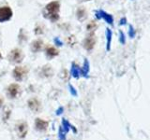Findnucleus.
Here are the masks:
<instances>
[{
	"instance_id": "14",
	"label": "nucleus",
	"mask_w": 150,
	"mask_h": 140,
	"mask_svg": "<svg viewBox=\"0 0 150 140\" xmlns=\"http://www.w3.org/2000/svg\"><path fill=\"white\" fill-rule=\"evenodd\" d=\"M71 75L74 78H79L81 75V69L78 67L76 64H72L71 65Z\"/></svg>"
},
{
	"instance_id": "3",
	"label": "nucleus",
	"mask_w": 150,
	"mask_h": 140,
	"mask_svg": "<svg viewBox=\"0 0 150 140\" xmlns=\"http://www.w3.org/2000/svg\"><path fill=\"white\" fill-rule=\"evenodd\" d=\"M13 12L12 9L6 6V7H1L0 8V22H5L9 21L12 18Z\"/></svg>"
},
{
	"instance_id": "13",
	"label": "nucleus",
	"mask_w": 150,
	"mask_h": 140,
	"mask_svg": "<svg viewBox=\"0 0 150 140\" xmlns=\"http://www.w3.org/2000/svg\"><path fill=\"white\" fill-rule=\"evenodd\" d=\"M76 15H77V19L79 21H83L84 19L86 18V10L84 9V8L81 7L77 9V12H76Z\"/></svg>"
},
{
	"instance_id": "22",
	"label": "nucleus",
	"mask_w": 150,
	"mask_h": 140,
	"mask_svg": "<svg viewBox=\"0 0 150 140\" xmlns=\"http://www.w3.org/2000/svg\"><path fill=\"white\" fill-rule=\"evenodd\" d=\"M69 92H70V93H71L72 95H74V96H76L77 95V92L75 91V89H74V87H72L71 85H69Z\"/></svg>"
},
{
	"instance_id": "1",
	"label": "nucleus",
	"mask_w": 150,
	"mask_h": 140,
	"mask_svg": "<svg viewBox=\"0 0 150 140\" xmlns=\"http://www.w3.org/2000/svg\"><path fill=\"white\" fill-rule=\"evenodd\" d=\"M60 3L58 1H52L48 3L44 8L43 16L51 22H57L59 20Z\"/></svg>"
},
{
	"instance_id": "4",
	"label": "nucleus",
	"mask_w": 150,
	"mask_h": 140,
	"mask_svg": "<svg viewBox=\"0 0 150 140\" xmlns=\"http://www.w3.org/2000/svg\"><path fill=\"white\" fill-rule=\"evenodd\" d=\"M28 73V69L25 66H16L13 70V77L16 80L21 81Z\"/></svg>"
},
{
	"instance_id": "20",
	"label": "nucleus",
	"mask_w": 150,
	"mask_h": 140,
	"mask_svg": "<svg viewBox=\"0 0 150 140\" xmlns=\"http://www.w3.org/2000/svg\"><path fill=\"white\" fill-rule=\"evenodd\" d=\"M54 44H55L56 46H59V47L63 46V42L59 39V37H54Z\"/></svg>"
},
{
	"instance_id": "25",
	"label": "nucleus",
	"mask_w": 150,
	"mask_h": 140,
	"mask_svg": "<svg viewBox=\"0 0 150 140\" xmlns=\"http://www.w3.org/2000/svg\"><path fill=\"white\" fill-rule=\"evenodd\" d=\"M2 105V99H1V97H0V106H1Z\"/></svg>"
},
{
	"instance_id": "10",
	"label": "nucleus",
	"mask_w": 150,
	"mask_h": 140,
	"mask_svg": "<svg viewBox=\"0 0 150 140\" xmlns=\"http://www.w3.org/2000/svg\"><path fill=\"white\" fill-rule=\"evenodd\" d=\"M27 124L25 123H22L21 124H19L17 126V130H18V134L20 137H25V134H27Z\"/></svg>"
},
{
	"instance_id": "23",
	"label": "nucleus",
	"mask_w": 150,
	"mask_h": 140,
	"mask_svg": "<svg viewBox=\"0 0 150 140\" xmlns=\"http://www.w3.org/2000/svg\"><path fill=\"white\" fill-rule=\"evenodd\" d=\"M34 32H35V34H37V35H40V34H42V33H43V31L41 30V28H40V27L36 28Z\"/></svg>"
},
{
	"instance_id": "6",
	"label": "nucleus",
	"mask_w": 150,
	"mask_h": 140,
	"mask_svg": "<svg viewBox=\"0 0 150 140\" xmlns=\"http://www.w3.org/2000/svg\"><path fill=\"white\" fill-rule=\"evenodd\" d=\"M95 42H96V39H95V36H94V35H90L89 36H87L83 41L84 49L87 50H92L94 45H95Z\"/></svg>"
},
{
	"instance_id": "11",
	"label": "nucleus",
	"mask_w": 150,
	"mask_h": 140,
	"mask_svg": "<svg viewBox=\"0 0 150 140\" xmlns=\"http://www.w3.org/2000/svg\"><path fill=\"white\" fill-rule=\"evenodd\" d=\"M45 53H46L47 57L49 59H52V58L55 57V56H57L59 54V51H58V50L54 48V47H48L45 50Z\"/></svg>"
},
{
	"instance_id": "9",
	"label": "nucleus",
	"mask_w": 150,
	"mask_h": 140,
	"mask_svg": "<svg viewBox=\"0 0 150 140\" xmlns=\"http://www.w3.org/2000/svg\"><path fill=\"white\" fill-rule=\"evenodd\" d=\"M96 14H97V17L98 18H103L108 23H110V24H112V21H114V20H112V17L110 15V14L104 12L103 10L97 11Z\"/></svg>"
},
{
	"instance_id": "16",
	"label": "nucleus",
	"mask_w": 150,
	"mask_h": 140,
	"mask_svg": "<svg viewBox=\"0 0 150 140\" xmlns=\"http://www.w3.org/2000/svg\"><path fill=\"white\" fill-rule=\"evenodd\" d=\"M41 72H42V74H43L45 77H50V76H52V74H53V71H52L51 67H49V66L42 67Z\"/></svg>"
},
{
	"instance_id": "12",
	"label": "nucleus",
	"mask_w": 150,
	"mask_h": 140,
	"mask_svg": "<svg viewBox=\"0 0 150 140\" xmlns=\"http://www.w3.org/2000/svg\"><path fill=\"white\" fill-rule=\"evenodd\" d=\"M36 127L39 131H45L48 127V123L41 119H37L36 120Z\"/></svg>"
},
{
	"instance_id": "24",
	"label": "nucleus",
	"mask_w": 150,
	"mask_h": 140,
	"mask_svg": "<svg viewBox=\"0 0 150 140\" xmlns=\"http://www.w3.org/2000/svg\"><path fill=\"white\" fill-rule=\"evenodd\" d=\"M63 107H59L58 110H56V115H60L61 113H62V111H63Z\"/></svg>"
},
{
	"instance_id": "15",
	"label": "nucleus",
	"mask_w": 150,
	"mask_h": 140,
	"mask_svg": "<svg viewBox=\"0 0 150 140\" xmlns=\"http://www.w3.org/2000/svg\"><path fill=\"white\" fill-rule=\"evenodd\" d=\"M88 72H89V63H88V61L86 59L84 60V63H83V66L81 69V74L83 77H86Z\"/></svg>"
},
{
	"instance_id": "8",
	"label": "nucleus",
	"mask_w": 150,
	"mask_h": 140,
	"mask_svg": "<svg viewBox=\"0 0 150 140\" xmlns=\"http://www.w3.org/2000/svg\"><path fill=\"white\" fill-rule=\"evenodd\" d=\"M42 47H43V41L41 39H37L31 43L30 49L32 50V52H39V51L42 50Z\"/></svg>"
},
{
	"instance_id": "17",
	"label": "nucleus",
	"mask_w": 150,
	"mask_h": 140,
	"mask_svg": "<svg viewBox=\"0 0 150 140\" xmlns=\"http://www.w3.org/2000/svg\"><path fill=\"white\" fill-rule=\"evenodd\" d=\"M66 134H67V132L65 131V129L62 127V126H60V128H59V133H58L59 140H65V139H66Z\"/></svg>"
},
{
	"instance_id": "18",
	"label": "nucleus",
	"mask_w": 150,
	"mask_h": 140,
	"mask_svg": "<svg viewBox=\"0 0 150 140\" xmlns=\"http://www.w3.org/2000/svg\"><path fill=\"white\" fill-rule=\"evenodd\" d=\"M106 36H107V50H110L111 37H112V33H111V30H110V29H107Z\"/></svg>"
},
{
	"instance_id": "7",
	"label": "nucleus",
	"mask_w": 150,
	"mask_h": 140,
	"mask_svg": "<svg viewBox=\"0 0 150 140\" xmlns=\"http://www.w3.org/2000/svg\"><path fill=\"white\" fill-rule=\"evenodd\" d=\"M28 106L30 107L31 110L35 111V112H39L41 108L40 103L37 98H32V99L28 101Z\"/></svg>"
},
{
	"instance_id": "27",
	"label": "nucleus",
	"mask_w": 150,
	"mask_h": 140,
	"mask_svg": "<svg viewBox=\"0 0 150 140\" xmlns=\"http://www.w3.org/2000/svg\"><path fill=\"white\" fill-rule=\"evenodd\" d=\"M83 1H90V0H83Z\"/></svg>"
},
{
	"instance_id": "19",
	"label": "nucleus",
	"mask_w": 150,
	"mask_h": 140,
	"mask_svg": "<svg viewBox=\"0 0 150 140\" xmlns=\"http://www.w3.org/2000/svg\"><path fill=\"white\" fill-rule=\"evenodd\" d=\"M75 42H76V40H75V37L73 36H69L68 38H67V43L69 46H72V44H74Z\"/></svg>"
},
{
	"instance_id": "2",
	"label": "nucleus",
	"mask_w": 150,
	"mask_h": 140,
	"mask_svg": "<svg viewBox=\"0 0 150 140\" xmlns=\"http://www.w3.org/2000/svg\"><path fill=\"white\" fill-rule=\"evenodd\" d=\"M8 58L9 62L14 64H20L23 60V53L20 49H14L8 53Z\"/></svg>"
},
{
	"instance_id": "21",
	"label": "nucleus",
	"mask_w": 150,
	"mask_h": 140,
	"mask_svg": "<svg viewBox=\"0 0 150 140\" xmlns=\"http://www.w3.org/2000/svg\"><path fill=\"white\" fill-rule=\"evenodd\" d=\"M95 28H96V24L94 23V22H91L87 25V29H88V30H90V31L95 30Z\"/></svg>"
},
{
	"instance_id": "26",
	"label": "nucleus",
	"mask_w": 150,
	"mask_h": 140,
	"mask_svg": "<svg viewBox=\"0 0 150 140\" xmlns=\"http://www.w3.org/2000/svg\"><path fill=\"white\" fill-rule=\"evenodd\" d=\"M2 59V55H1V53H0V60Z\"/></svg>"
},
{
	"instance_id": "5",
	"label": "nucleus",
	"mask_w": 150,
	"mask_h": 140,
	"mask_svg": "<svg viewBox=\"0 0 150 140\" xmlns=\"http://www.w3.org/2000/svg\"><path fill=\"white\" fill-rule=\"evenodd\" d=\"M20 92V86L18 84H11L8 88V93L11 98H15Z\"/></svg>"
}]
</instances>
